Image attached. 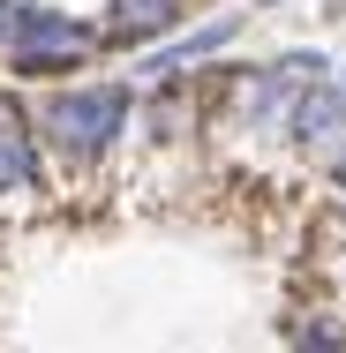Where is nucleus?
Listing matches in <instances>:
<instances>
[{
  "label": "nucleus",
  "mask_w": 346,
  "mask_h": 353,
  "mask_svg": "<svg viewBox=\"0 0 346 353\" xmlns=\"http://www.w3.org/2000/svg\"><path fill=\"white\" fill-rule=\"evenodd\" d=\"M264 75H271L278 90H309V83H324V75H331V61H324V53H278Z\"/></svg>",
  "instance_id": "0eeeda50"
},
{
  "label": "nucleus",
  "mask_w": 346,
  "mask_h": 353,
  "mask_svg": "<svg viewBox=\"0 0 346 353\" xmlns=\"http://www.w3.org/2000/svg\"><path fill=\"white\" fill-rule=\"evenodd\" d=\"M278 136L294 143L301 158H331L346 143V90L324 75V83H309V90H294L286 98V113H278Z\"/></svg>",
  "instance_id": "7ed1b4c3"
},
{
  "label": "nucleus",
  "mask_w": 346,
  "mask_h": 353,
  "mask_svg": "<svg viewBox=\"0 0 346 353\" xmlns=\"http://www.w3.org/2000/svg\"><path fill=\"white\" fill-rule=\"evenodd\" d=\"M249 8H278V0H249Z\"/></svg>",
  "instance_id": "9b49d317"
},
{
  "label": "nucleus",
  "mask_w": 346,
  "mask_h": 353,
  "mask_svg": "<svg viewBox=\"0 0 346 353\" xmlns=\"http://www.w3.org/2000/svg\"><path fill=\"white\" fill-rule=\"evenodd\" d=\"M0 30H8V0H0Z\"/></svg>",
  "instance_id": "9d476101"
},
{
  "label": "nucleus",
  "mask_w": 346,
  "mask_h": 353,
  "mask_svg": "<svg viewBox=\"0 0 346 353\" xmlns=\"http://www.w3.org/2000/svg\"><path fill=\"white\" fill-rule=\"evenodd\" d=\"M324 165H331V188H339V196H346V143H339V150H331V158H324Z\"/></svg>",
  "instance_id": "1a4fd4ad"
},
{
  "label": "nucleus",
  "mask_w": 346,
  "mask_h": 353,
  "mask_svg": "<svg viewBox=\"0 0 346 353\" xmlns=\"http://www.w3.org/2000/svg\"><path fill=\"white\" fill-rule=\"evenodd\" d=\"M128 113H136L128 83H75V90H53L38 105V128H46V143L68 165H90V158H106L113 143L128 136Z\"/></svg>",
  "instance_id": "f257e3e1"
},
{
  "label": "nucleus",
  "mask_w": 346,
  "mask_h": 353,
  "mask_svg": "<svg viewBox=\"0 0 346 353\" xmlns=\"http://www.w3.org/2000/svg\"><path fill=\"white\" fill-rule=\"evenodd\" d=\"M38 181H46V165H38V136L23 128V113L0 105V196H30Z\"/></svg>",
  "instance_id": "39448f33"
},
{
  "label": "nucleus",
  "mask_w": 346,
  "mask_h": 353,
  "mask_svg": "<svg viewBox=\"0 0 346 353\" xmlns=\"http://www.w3.org/2000/svg\"><path fill=\"white\" fill-rule=\"evenodd\" d=\"M339 90H346V68H339Z\"/></svg>",
  "instance_id": "f8f14e48"
},
{
  "label": "nucleus",
  "mask_w": 346,
  "mask_h": 353,
  "mask_svg": "<svg viewBox=\"0 0 346 353\" xmlns=\"http://www.w3.org/2000/svg\"><path fill=\"white\" fill-rule=\"evenodd\" d=\"M181 23H189V0H113V23H106L98 38L151 46V38H166V30H181Z\"/></svg>",
  "instance_id": "20e7f679"
},
{
  "label": "nucleus",
  "mask_w": 346,
  "mask_h": 353,
  "mask_svg": "<svg viewBox=\"0 0 346 353\" xmlns=\"http://www.w3.org/2000/svg\"><path fill=\"white\" fill-rule=\"evenodd\" d=\"M106 38L75 15H53V8H8V30H0V53L23 83H46V75H83V61L98 53Z\"/></svg>",
  "instance_id": "f03ea898"
},
{
  "label": "nucleus",
  "mask_w": 346,
  "mask_h": 353,
  "mask_svg": "<svg viewBox=\"0 0 346 353\" xmlns=\"http://www.w3.org/2000/svg\"><path fill=\"white\" fill-rule=\"evenodd\" d=\"M233 30H241V15H211L204 30H189V38H173L166 53H151V61H143V75H158V83H173V75L189 68V61H204V53H218V46H226Z\"/></svg>",
  "instance_id": "423d86ee"
},
{
  "label": "nucleus",
  "mask_w": 346,
  "mask_h": 353,
  "mask_svg": "<svg viewBox=\"0 0 346 353\" xmlns=\"http://www.w3.org/2000/svg\"><path fill=\"white\" fill-rule=\"evenodd\" d=\"M294 339H301V353H346L339 339H331V331H324V323H309V331H294Z\"/></svg>",
  "instance_id": "6e6552de"
}]
</instances>
